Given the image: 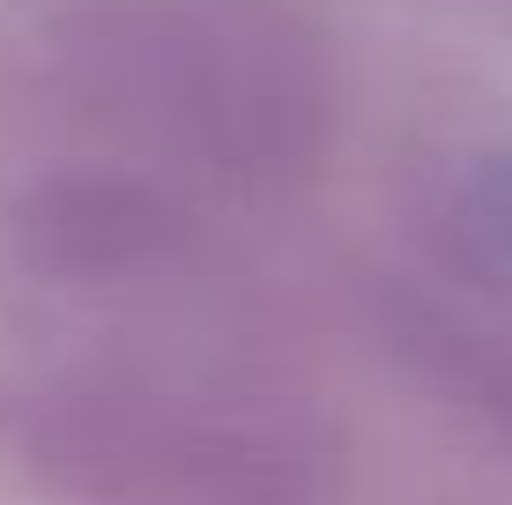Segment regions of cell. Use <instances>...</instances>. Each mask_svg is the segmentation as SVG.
I'll return each mask as SVG.
<instances>
[{"instance_id":"obj_4","label":"cell","mask_w":512,"mask_h":505,"mask_svg":"<svg viewBox=\"0 0 512 505\" xmlns=\"http://www.w3.org/2000/svg\"><path fill=\"white\" fill-rule=\"evenodd\" d=\"M468 216H475V238H483L498 260H512V156H498L490 171H475Z\"/></svg>"},{"instance_id":"obj_3","label":"cell","mask_w":512,"mask_h":505,"mask_svg":"<svg viewBox=\"0 0 512 505\" xmlns=\"http://www.w3.org/2000/svg\"><path fill=\"white\" fill-rule=\"evenodd\" d=\"M379 342L416 387L446 394L468 424L512 454V327L475 312L446 290L423 283H386L379 290Z\"/></svg>"},{"instance_id":"obj_2","label":"cell","mask_w":512,"mask_h":505,"mask_svg":"<svg viewBox=\"0 0 512 505\" xmlns=\"http://www.w3.org/2000/svg\"><path fill=\"white\" fill-rule=\"evenodd\" d=\"M45 97L82 156L201 194L282 201L327 156V60L282 0H67L45 23Z\"/></svg>"},{"instance_id":"obj_1","label":"cell","mask_w":512,"mask_h":505,"mask_svg":"<svg viewBox=\"0 0 512 505\" xmlns=\"http://www.w3.org/2000/svg\"><path fill=\"white\" fill-rule=\"evenodd\" d=\"M104 342V335H97ZM0 446L60 505H334L342 439L253 335L127 327L0 387Z\"/></svg>"}]
</instances>
